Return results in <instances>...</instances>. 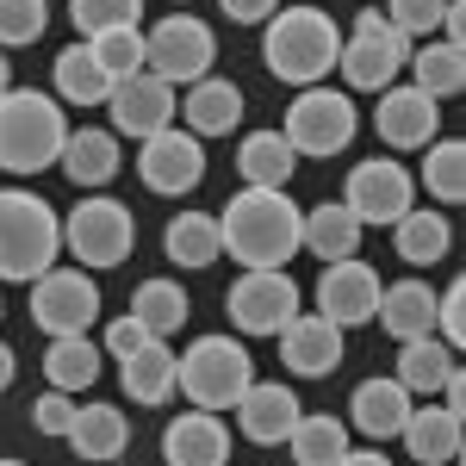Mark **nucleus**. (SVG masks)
<instances>
[{"mask_svg":"<svg viewBox=\"0 0 466 466\" xmlns=\"http://www.w3.org/2000/svg\"><path fill=\"white\" fill-rule=\"evenodd\" d=\"M50 94L63 100V106H106L112 94V75L100 69V56L87 50V37L81 44H69V50H56V69H50Z\"/></svg>","mask_w":466,"mask_h":466,"instance_id":"393cba45","label":"nucleus"},{"mask_svg":"<svg viewBox=\"0 0 466 466\" xmlns=\"http://www.w3.org/2000/svg\"><path fill=\"white\" fill-rule=\"evenodd\" d=\"M224 255L243 268H287L299 255V206L287 187H243L224 212H218Z\"/></svg>","mask_w":466,"mask_h":466,"instance_id":"f03ea898","label":"nucleus"},{"mask_svg":"<svg viewBox=\"0 0 466 466\" xmlns=\"http://www.w3.org/2000/svg\"><path fill=\"white\" fill-rule=\"evenodd\" d=\"M0 318H6V299H0Z\"/></svg>","mask_w":466,"mask_h":466,"instance_id":"3c124183","label":"nucleus"},{"mask_svg":"<svg viewBox=\"0 0 466 466\" xmlns=\"http://www.w3.org/2000/svg\"><path fill=\"white\" fill-rule=\"evenodd\" d=\"M373 100H380V106H373V137L386 149H423V144L441 137V100H430L423 87L392 81V87H380Z\"/></svg>","mask_w":466,"mask_h":466,"instance_id":"dca6fc26","label":"nucleus"},{"mask_svg":"<svg viewBox=\"0 0 466 466\" xmlns=\"http://www.w3.org/2000/svg\"><path fill=\"white\" fill-rule=\"evenodd\" d=\"M435 336L461 355L466 349V280H448V287L435 292Z\"/></svg>","mask_w":466,"mask_h":466,"instance_id":"79ce46f5","label":"nucleus"},{"mask_svg":"<svg viewBox=\"0 0 466 466\" xmlns=\"http://www.w3.org/2000/svg\"><path fill=\"white\" fill-rule=\"evenodd\" d=\"M131 249H137V218L112 193H94L63 218V255H75V268H87V274L131 261Z\"/></svg>","mask_w":466,"mask_h":466,"instance_id":"6e6552de","label":"nucleus"},{"mask_svg":"<svg viewBox=\"0 0 466 466\" xmlns=\"http://www.w3.org/2000/svg\"><path fill=\"white\" fill-rule=\"evenodd\" d=\"M287 448H292V466H336L342 448H349V430H342L329 410H299Z\"/></svg>","mask_w":466,"mask_h":466,"instance_id":"f704fd0d","label":"nucleus"},{"mask_svg":"<svg viewBox=\"0 0 466 466\" xmlns=\"http://www.w3.org/2000/svg\"><path fill=\"white\" fill-rule=\"evenodd\" d=\"M342 336H349V329H336L323 311H299V318L280 329V360H287V373H299V380H329V373L342 367V355H349Z\"/></svg>","mask_w":466,"mask_h":466,"instance_id":"f3484780","label":"nucleus"},{"mask_svg":"<svg viewBox=\"0 0 466 466\" xmlns=\"http://www.w3.org/2000/svg\"><path fill=\"white\" fill-rule=\"evenodd\" d=\"M131 318L144 323L149 336H162V342H168L180 323H187V287H180V280H162V274L144 280V287L131 292Z\"/></svg>","mask_w":466,"mask_h":466,"instance_id":"e433bc0d","label":"nucleus"},{"mask_svg":"<svg viewBox=\"0 0 466 466\" xmlns=\"http://www.w3.org/2000/svg\"><path fill=\"white\" fill-rule=\"evenodd\" d=\"M6 87H13V56L0 50V94H6Z\"/></svg>","mask_w":466,"mask_h":466,"instance_id":"09e8293b","label":"nucleus"},{"mask_svg":"<svg viewBox=\"0 0 466 466\" xmlns=\"http://www.w3.org/2000/svg\"><path fill=\"white\" fill-rule=\"evenodd\" d=\"M342 206L360 218V230H392L398 218L417 206V175L398 156H367L342 180Z\"/></svg>","mask_w":466,"mask_h":466,"instance_id":"9d476101","label":"nucleus"},{"mask_svg":"<svg viewBox=\"0 0 466 466\" xmlns=\"http://www.w3.org/2000/svg\"><path fill=\"white\" fill-rule=\"evenodd\" d=\"M87 50L100 56V69L118 81V75H137L144 69V25H118V32L87 37Z\"/></svg>","mask_w":466,"mask_h":466,"instance_id":"58836bf2","label":"nucleus"},{"mask_svg":"<svg viewBox=\"0 0 466 466\" xmlns=\"http://www.w3.org/2000/svg\"><path fill=\"white\" fill-rule=\"evenodd\" d=\"M224 311L237 323V336H280L305 311V292L287 268H243V280L224 292Z\"/></svg>","mask_w":466,"mask_h":466,"instance_id":"9b49d317","label":"nucleus"},{"mask_svg":"<svg viewBox=\"0 0 466 466\" xmlns=\"http://www.w3.org/2000/svg\"><path fill=\"white\" fill-rule=\"evenodd\" d=\"M417 187H430L435 206H461L466 199V144L461 137L423 144V175H417Z\"/></svg>","mask_w":466,"mask_h":466,"instance_id":"c9c22d12","label":"nucleus"},{"mask_svg":"<svg viewBox=\"0 0 466 466\" xmlns=\"http://www.w3.org/2000/svg\"><path fill=\"white\" fill-rule=\"evenodd\" d=\"M56 168H63L75 187H87V193H106L112 180H118V168H125L118 131H112V125H81V131H69Z\"/></svg>","mask_w":466,"mask_h":466,"instance_id":"412c9836","label":"nucleus"},{"mask_svg":"<svg viewBox=\"0 0 466 466\" xmlns=\"http://www.w3.org/2000/svg\"><path fill=\"white\" fill-rule=\"evenodd\" d=\"M392 249L410 268H435V261H448V249H454V224H448L441 206H410L392 224Z\"/></svg>","mask_w":466,"mask_h":466,"instance_id":"cd10ccee","label":"nucleus"},{"mask_svg":"<svg viewBox=\"0 0 466 466\" xmlns=\"http://www.w3.org/2000/svg\"><path fill=\"white\" fill-rule=\"evenodd\" d=\"M218 63V32L199 19V13H162L156 25L144 32V69L162 75L168 87H187V81H199V75H212Z\"/></svg>","mask_w":466,"mask_h":466,"instance_id":"1a4fd4ad","label":"nucleus"},{"mask_svg":"<svg viewBox=\"0 0 466 466\" xmlns=\"http://www.w3.org/2000/svg\"><path fill=\"white\" fill-rule=\"evenodd\" d=\"M360 249V218L342 199H323L311 212H299V255H318V261H342Z\"/></svg>","mask_w":466,"mask_h":466,"instance_id":"5701e85b","label":"nucleus"},{"mask_svg":"<svg viewBox=\"0 0 466 466\" xmlns=\"http://www.w3.org/2000/svg\"><path fill=\"white\" fill-rule=\"evenodd\" d=\"M32 323L44 336H87L100 323V287L87 268H50L32 280Z\"/></svg>","mask_w":466,"mask_h":466,"instance_id":"f8f14e48","label":"nucleus"},{"mask_svg":"<svg viewBox=\"0 0 466 466\" xmlns=\"http://www.w3.org/2000/svg\"><path fill=\"white\" fill-rule=\"evenodd\" d=\"M237 175H243V187H292L299 156H292V144L280 131H249L237 144Z\"/></svg>","mask_w":466,"mask_h":466,"instance_id":"72a5a7b5","label":"nucleus"},{"mask_svg":"<svg viewBox=\"0 0 466 466\" xmlns=\"http://www.w3.org/2000/svg\"><path fill=\"white\" fill-rule=\"evenodd\" d=\"M63 441H69L81 461H118V454H125V441H131V423H125V410H118V404H75Z\"/></svg>","mask_w":466,"mask_h":466,"instance_id":"bb28decb","label":"nucleus"},{"mask_svg":"<svg viewBox=\"0 0 466 466\" xmlns=\"http://www.w3.org/2000/svg\"><path fill=\"white\" fill-rule=\"evenodd\" d=\"M410 404H417V398L404 392L398 380H360L355 398H349V417H355V430L367 435V441H392V435L404 430V417H410Z\"/></svg>","mask_w":466,"mask_h":466,"instance_id":"a878e982","label":"nucleus"},{"mask_svg":"<svg viewBox=\"0 0 466 466\" xmlns=\"http://www.w3.org/2000/svg\"><path fill=\"white\" fill-rule=\"evenodd\" d=\"M398 441H404V454L423 466H454L466 448V410H454V404H410V417H404V430H398Z\"/></svg>","mask_w":466,"mask_h":466,"instance_id":"a211bd4d","label":"nucleus"},{"mask_svg":"<svg viewBox=\"0 0 466 466\" xmlns=\"http://www.w3.org/2000/svg\"><path fill=\"white\" fill-rule=\"evenodd\" d=\"M137 180H144L149 193H162V199H180V193H193L199 180H206V137H193V131H156L137 144Z\"/></svg>","mask_w":466,"mask_h":466,"instance_id":"4468645a","label":"nucleus"},{"mask_svg":"<svg viewBox=\"0 0 466 466\" xmlns=\"http://www.w3.org/2000/svg\"><path fill=\"white\" fill-rule=\"evenodd\" d=\"M69 417H75V398L69 392H44L32 404V430L37 435H63V430H69Z\"/></svg>","mask_w":466,"mask_h":466,"instance_id":"c03bdc74","label":"nucleus"},{"mask_svg":"<svg viewBox=\"0 0 466 466\" xmlns=\"http://www.w3.org/2000/svg\"><path fill=\"white\" fill-rule=\"evenodd\" d=\"M243 106H249V94L230 75H199L180 87V118L193 137H230L243 125Z\"/></svg>","mask_w":466,"mask_h":466,"instance_id":"aec40b11","label":"nucleus"},{"mask_svg":"<svg viewBox=\"0 0 466 466\" xmlns=\"http://www.w3.org/2000/svg\"><path fill=\"white\" fill-rule=\"evenodd\" d=\"M255 380V355L243 336H199L193 349L175 355V392L193 410H237V398L249 392Z\"/></svg>","mask_w":466,"mask_h":466,"instance_id":"39448f33","label":"nucleus"},{"mask_svg":"<svg viewBox=\"0 0 466 466\" xmlns=\"http://www.w3.org/2000/svg\"><path fill=\"white\" fill-rule=\"evenodd\" d=\"M162 461L168 466H230V430L218 410H180L162 430Z\"/></svg>","mask_w":466,"mask_h":466,"instance_id":"4be33fe9","label":"nucleus"},{"mask_svg":"<svg viewBox=\"0 0 466 466\" xmlns=\"http://www.w3.org/2000/svg\"><path fill=\"white\" fill-rule=\"evenodd\" d=\"M100 342L94 336H50V349H44V380H50V392H87L94 380H100Z\"/></svg>","mask_w":466,"mask_h":466,"instance_id":"7c9ffc66","label":"nucleus"},{"mask_svg":"<svg viewBox=\"0 0 466 466\" xmlns=\"http://www.w3.org/2000/svg\"><path fill=\"white\" fill-rule=\"evenodd\" d=\"M404 63H410V37L398 32L380 6H360L355 25L342 32V50H336L342 87L349 94H380V87H392L404 75Z\"/></svg>","mask_w":466,"mask_h":466,"instance_id":"423d86ee","label":"nucleus"},{"mask_svg":"<svg viewBox=\"0 0 466 466\" xmlns=\"http://www.w3.org/2000/svg\"><path fill=\"white\" fill-rule=\"evenodd\" d=\"M175 6H187V0H175Z\"/></svg>","mask_w":466,"mask_h":466,"instance_id":"603ef678","label":"nucleus"},{"mask_svg":"<svg viewBox=\"0 0 466 466\" xmlns=\"http://www.w3.org/2000/svg\"><path fill=\"white\" fill-rule=\"evenodd\" d=\"M106 112H112V131L118 137H131V144H144V137H156V131H168L180 118V87H168L162 75H118L106 94Z\"/></svg>","mask_w":466,"mask_h":466,"instance_id":"ddd939ff","label":"nucleus"},{"mask_svg":"<svg viewBox=\"0 0 466 466\" xmlns=\"http://www.w3.org/2000/svg\"><path fill=\"white\" fill-rule=\"evenodd\" d=\"M0 466H25V461H0Z\"/></svg>","mask_w":466,"mask_h":466,"instance_id":"8fccbe9b","label":"nucleus"},{"mask_svg":"<svg viewBox=\"0 0 466 466\" xmlns=\"http://www.w3.org/2000/svg\"><path fill=\"white\" fill-rule=\"evenodd\" d=\"M360 131V106L349 87H323V81H311V87H299V100L287 106V125H280V137L292 144V156H342V149L355 144Z\"/></svg>","mask_w":466,"mask_h":466,"instance_id":"0eeeda50","label":"nucleus"},{"mask_svg":"<svg viewBox=\"0 0 466 466\" xmlns=\"http://www.w3.org/2000/svg\"><path fill=\"white\" fill-rule=\"evenodd\" d=\"M162 255H168L175 268H187V274L212 268L218 255H224L218 212H175V218H168V230H162Z\"/></svg>","mask_w":466,"mask_h":466,"instance_id":"c756f323","label":"nucleus"},{"mask_svg":"<svg viewBox=\"0 0 466 466\" xmlns=\"http://www.w3.org/2000/svg\"><path fill=\"white\" fill-rule=\"evenodd\" d=\"M13 380H19V355H13V349H6V342H0V392H6V386H13Z\"/></svg>","mask_w":466,"mask_h":466,"instance_id":"de8ad7c7","label":"nucleus"},{"mask_svg":"<svg viewBox=\"0 0 466 466\" xmlns=\"http://www.w3.org/2000/svg\"><path fill=\"white\" fill-rule=\"evenodd\" d=\"M410 87H423L430 100H454L466 87V44H448V37H423V50H410Z\"/></svg>","mask_w":466,"mask_h":466,"instance_id":"2f4dec72","label":"nucleus"},{"mask_svg":"<svg viewBox=\"0 0 466 466\" xmlns=\"http://www.w3.org/2000/svg\"><path fill=\"white\" fill-rule=\"evenodd\" d=\"M69 19L81 37H100L118 25H144V0H69Z\"/></svg>","mask_w":466,"mask_h":466,"instance_id":"4c0bfd02","label":"nucleus"},{"mask_svg":"<svg viewBox=\"0 0 466 466\" xmlns=\"http://www.w3.org/2000/svg\"><path fill=\"white\" fill-rule=\"evenodd\" d=\"M336 50H342V25H336L323 6H311V0L274 6V13L261 19V63H268L274 81H287V87L329 81Z\"/></svg>","mask_w":466,"mask_h":466,"instance_id":"f257e3e1","label":"nucleus"},{"mask_svg":"<svg viewBox=\"0 0 466 466\" xmlns=\"http://www.w3.org/2000/svg\"><path fill=\"white\" fill-rule=\"evenodd\" d=\"M69 137V112L44 87H6L0 94V168L6 175H44L56 168Z\"/></svg>","mask_w":466,"mask_h":466,"instance_id":"7ed1b4c3","label":"nucleus"},{"mask_svg":"<svg viewBox=\"0 0 466 466\" xmlns=\"http://www.w3.org/2000/svg\"><path fill=\"white\" fill-rule=\"evenodd\" d=\"M454 367H461V360H454V349H448V342L430 329V336L398 342V373H392V380H398L410 398H435V392H441V380H448Z\"/></svg>","mask_w":466,"mask_h":466,"instance_id":"c85d7f7f","label":"nucleus"},{"mask_svg":"<svg viewBox=\"0 0 466 466\" xmlns=\"http://www.w3.org/2000/svg\"><path fill=\"white\" fill-rule=\"evenodd\" d=\"M274 6H280V0H218V13H224L230 25H261Z\"/></svg>","mask_w":466,"mask_h":466,"instance_id":"a18cd8bd","label":"nucleus"},{"mask_svg":"<svg viewBox=\"0 0 466 466\" xmlns=\"http://www.w3.org/2000/svg\"><path fill=\"white\" fill-rule=\"evenodd\" d=\"M299 410H305V404H299L292 386H280V380H249V392L237 398V430H243V441H255V448H287Z\"/></svg>","mask_w":466,"mask_h":466,"instance_id":"6ab92c4d","label":"nucleus"},{"mask_svg":"<svg viewBox=\"0 0 466 466\" xmlns=\"http://www.w3.org/2000/svg\"><path fill=\"white\" fill-rule=\"evenodd\" d=\"M144 342H162V336H149L144 323H137L131 311H125V318H112V323H106V336H100V355H112V360H131L137 349H144Z\"/></svg>","mask_w":466,"mask_h":466,"instance_id":"37998d69","label":"nucleus"},{"mask_svg":"<svg viewBox=\"0 0 466 466\" xmlns=\"http://www.w3.org/2000/svg\"><path fill=\"white\" fill-rule=\"evenodd\" d=\"M373 323H380L392 342L430 336L435 329V287L430 280H392V287H380V311H373Z\"/></svg>","mask_w":466,"mask_h":466,"instance_id":"b1692460","label":"nucleus"},{"mask_svg":"<svg viewBox=\"0 0 466 466\" xmlns=\"http://www.w3.org/2000/svg\"><path fill=\"white\" fill-rule=\"evenodd\" d=\"M63 255V218L32 187H0V280L32 287Z\"/></svg>","mask_w":466,"mask_h":466,"instance_id":"20e7f679","label":"nucleus"},{"mask_svg":"<svg viewBox=\"0 0 466 466\" xmlns=\"http://www.w3.org/2000/svg\"><path fill=\"white\" fill-rule=\"evenodd\" d=\"M44 25H50V6L44 0H0V50L37 44Z\"/></svg>","mask_w":466,"mask_h":466,"instance_id":"ea45409f","label":"nucleus"},{"mask_svg":"<svg viewBox=\"0 0 466 466\" xmlns=\"http://www.w3.org/2000/svg\"><path fill=\"white\" fill-rule=\"evenodd\" d=\"M311 311L336 323V329H360L380 311V274L360 261V255H342V261H323L318 287H311Z\"/></svg>","mask_w":466,"mask_h":466,"instance_id":"2eb2a0df","label":"nucleus"},{"mask_svg":"<svg viewBox=\"0 0 466 466\" xmlns=\"http://www.w3.org/2000/svg\"><path fill=\"white\" fill-rule=\"evenodd\" d=\"M336 466H392V461H386L380 448H342V461H336Z\"/></svg>","mask_w":466,"mask_h":466,"instance_id":"49530a36","label":"nucleus"},{"mask_svg":"<svg viewBox=\"0 0 466 466\" xmlns=\"http://www.w3.org/2000/svg\"><path fill=\"white\" fill-rule=\"evenodd\" d=\"M118 386H125L131 404H168L175 398V349L144 342L131 360H118Z\"/></svg>","mask_w":466,"mask_h":466,"instance_id":"473e14b6","label":"nucleus"},{"mask_svg":"<svg viewBox=\"0 0 466 466\" xmlns=\"http://www.w3.org/2000/svg\"><path fill=\"white\" fill-rule=\"evenodd\" d=\"M441 13H448V0H386V19H392L410 44H423V37L441 32Z\"/></svg>","mask_w":466,"mask_h":466,"instance_id":"a19ab883","label":"nucleus"}]
</instances>
